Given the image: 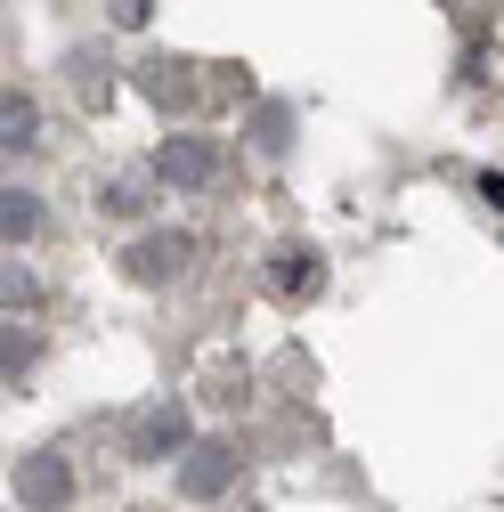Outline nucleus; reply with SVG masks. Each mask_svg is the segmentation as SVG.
<instances>
[{"label":"nucleus","instance_id":"1","mask_svg":"<svg viewBox=\"0 0 504 512\" xmlns=\"http://www.w3.org/2000/svg\"><path fill=\"white\" fill-rule=\"evenodd\" d=\"M155 179L179 187V196H204V187H220V147L196 139V131H179V139L155 147Z\"/></svg>","mask_w":504,"mask_h":512},{"label":"nucleus","instance_id":"2","mask_svg":"<svg viewBox=\"0 0 504 512\" xmlns=\"http://www.w3.org/2000/svg\"><path fill=\"white\" fill-rule=\"evenodd\" d=\"M228 488H236V447H228V439H187V447H179V496L212 504V496H228Z\"/></svg>","mask_w":504,"mask_h":512},{"label":"nucleus","instance_id":"3","mask_svg":"<svg viewBox=\"0 0 504 512\" xmlns=\"http://www.w3.org/2000/svg\"><path fill=\"white\" fill-rule=\"evenodd\" d=\"M187 261H196V236H187V228H155V236H139L131 252H122L131 285H171Z\"/></svg>","mask_w":504,"mask_h":512},{"label":"nucleus","instance_id":"4","mask_svg":"<svg viewBox=\"0 0 504 512\" xmlns=\"http://www.w3.org/2000/svg\"><path fill=\"white\" fill-rule=\"evenodd\" d=\"M74 496V464L57 456V447H41V456H25L17 464V504H33V512H57Z\"/></svg>","mask_w":504,"mask_h":512},{"label":"nucleus","instance_id":"5","mask_svg":"<svg viewBox=\"0 0 504 512\" xmlns=\"http://www.w3.org/2000/svg\"><path fill=\"white\" fill-rule=\"evenodd\" d=\"M131 447H139V464H163V456H179V447H187V415H179V399L147 407V415L131 423Z\"/></svg>","mask_w":504,"mask_h":512},{"label":"nucleus","instance_id":"6","mask_svg":"<svg viewBox=\"0 0 504 512\" xmlns=\"http://www.w3.org/2000/svg\"><path fill=\"white\" fill-rule=\"evenodd\" d=\"M41 147V106L25 90H0V155H33Z\"/></svg>","mask_w":504,"mask_h":512},{"label":"nucleus","instance_id":"7","mask_svg":"<svg viewBox=\"0 0 504 512\" xmlns=\"http://www.w3.org/2000/svg\"><path fill=\"white\" fill-rule=\"evenodd\" d=\"M269 285H277L285 301H309V293L326 285V261H318V252H301V244H285L277 261H269Z\"/></svg>","mask_w":504,"mask_h":512},{"label":"nucleus","instance_id":"8","mask_svg":"<svg viewBox=\"0 0 504 512\" xmlns=\"http://www.w3.org/2000/svg\"><path fill=\"white\" fill-rule=\"evenodd\" d=\"M139 90H147L155 106H187V98H196V66H187V57H147V66H139Z\"/></svg>","mask_w":504,"mask_h":512},{"label":"nucleus","instance_id":"9","mask_svg":"<svg viewBox=\"0 0 504 512\" xmlns=\"http://www.w3.org/2000/svg\"><path fill=\"white\" fill-rule=\"evenodd\" d=\"M49 228V204L33 196V187H0V244H25Z\"/></svg>","mask_w":504,"mask_h":512},{"label":"nucleus","instance_id":"10","mask_svg":"<svg viewBox=\"0 0 504 512\" xmlns=\"http://www.w3.org/2000/svg\"><path fill=\"white\" fill-rule=\"evenodd\" d=\"M66 66H74V90H82V106H106V57H98V49H74Z\"/></svg>","mask_w":504,"mask_h":512},{"label":"nucleus","instance_id":"11","mask_svg":"<svg viewBox=\"0 0 504 512\" xmlns=\"http://www.w3.org/2000/svg\"><path fill=\"white\" fill-rule=\"evenodd\" d=\"M98 212H106V220H139V212H147L139 179H106V187H98Z\"/></svg>","mask_w":504,"mask_h":512},{"label":"nucleus","instance_id":"12","mask_svg":"<svg viewBox=\"0 0 504 512\" xmlns=\"http://www.w3.org/2000/svg\"><path fill=\"white\" fill-rule=\"evenodd\" d=\"M41 301V277L33 269H0V309H33Z\"/></svg>","mask_w":504,"mask_h":512},{"label":"nucleus","instance_id":"13","mask_svg":"<svg viewBox=\"0 0 504 512\" xmlns=\"http://www.w3.org/2000/svg\"><path fill=\"white\" fill-rule=\"evenodd\" d=\"M33 350H41L33 334H17V326H0V374H25V366H33Z\"/></svg>","mask_w":504,"mask_h":512},{"label":"nucleus","instance_id":"14","mask_svg":"<svg viewBox=\"0 0 504 512\" xmlns=\"http://www.w3.org/2000/svg\"><path fill=\"white\" fill-rule=\"evenodd\" d=\"M155 9H147V0H114V25H147Z\"/></svg>","mask_w":504,"mask_h":512}]
</instances>
